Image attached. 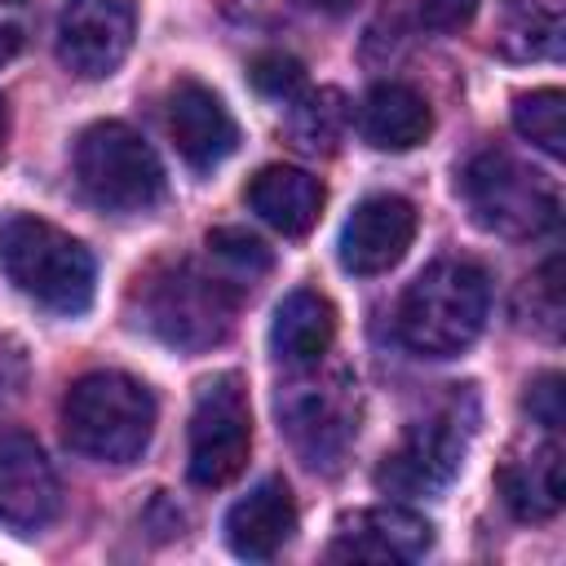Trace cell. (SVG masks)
<instances>
[{"label": "cell", "instance_id": "6da1fadb", "mask_svg": "<svg viewBox=\"0 0 566 566\" xmlns=\"http://www.w3.org/2000/svg\"><path fill=\"white\" fill-rule=\"evenodd\" d=\"M486 310L491 283L478 261H433L398 301V340L420 358H455L478 340Z\"/></svg>", "mask_w": 566, "mask_h": 566}, {"label": "cell", "instance_id": "7a4b0ae2", "mask_svg": "<svg viewBox=\"0 0 566 566\" xmlns=\"http://www.w3.org/2000/svg\"><path fill=\"white\" fill-rule=\"evenodd\" d=\"M62 433L97 464H133L155 433V398L128 371H88L66 389Z\"/></svg>", "mask_w": 566, "mask_h": 566}, {"label": "cell", "instance_id": "3957f363", "mask_svg": "<svg viewBox=\"0 0 566 566\" xmlns=\"http://www.w3.org/2000/svg\"><path fill=\"white\" fill-rule=\"evenodd\" d=\"M0 265L9 283L53 314H84L93 305V252L44 217H9L0 226Z\"/></svg>", "mask_w": 566, "mask_h": 566}, {"label": "cell", "instance_id": "277c9868", "mask_svg": "<svg viewBox=\"0 0 566 566\" xmlns=\"http://www.w3.org/2000/svg\"><path fill=\"white\" fill-rule=\"evenodd\" d=\"M234 305H239V287L226 274H208V270L181 261V265H168L146 279L142 327L155 332L172 349L199 354L230 336Z\"/></svg>", "mask_w": 566, "mask_h": 566}, {"label": "cell", "instance_id": "5b68a950", "mask_svg": "<svg viewBox=\"0 0 566 566\" xmlns=\"http://www.w3.org/2000/svg\"><path fill=\"white\" fill-rule=\"evenodd\" d=\"M75 181L106 212H146L164 195V164L142 133L102 119L75 142Z\"/></svg>", "mask_w": 566, "mask_h": 566}, {"label": "cell", "instance_id": "8992f818", "mask_svg": "<svg viewBox=\"0 0 566 566\" xmlns=\"http://www.w3.org/2000/svg\"><path fill=\"white\" fill-rule=\"evenodd\" d=\"M460 190L473 221L504 239H539L557 226V212H562L557 190L504 150L473 155L460 177Z\"/></svg>", "mask_w": 566, "mask_h": 566}, {"label": "cell", "instance_id": "52a82bcc", "mask_svg": "<svg viewBox=\"0 0 566 566\" xmlns=\"http://www.w3.org/2000/svg\"><path fill=\"white\" fill-rule=\"evenodd\" d=\"M279 420L305 464L336 469L358 433V385L345 371L314 376L301 367V376L279 389Z\"/></svg>", "mask_w": 566, "mask_h": 566}, {"label": "cell", "instance_id": "ba28073f", "mask_svg": "<svg viewBox=\"0 0 566 566\" xmlns=\"http://www.w3.org/2000/svg\"><path fill=\"white\" fill-rule=\"evenodd\" d=\"M252 451V411L248 389L234 371H221L199 385L190 411V460L186 473L195 486H226L243 473Z\"/></svg>", "mask_w": 566, "mask_h": 566}, {"label": "cell", "instance_id": "9c48e42d", "mask_svg": "<svg viewBox=\"0 0 566 566\" xmlns=\"http://www.w3.org/2000/svg\"><path fill=\"white\" fill-rule=\"evenodd\" d=\"M469 433H473V416L464 420L455 402L429 420H416L402 433V442L394 451H385V460L376 464V486L398 500H420V495L447 491L464 464Z\"/></svg>", "mask_w": 566, "mask_h": 566}, {"label": "cell", "instance_id": "30bf717a", "mask_svg": "<svg viewBox=\"0 0 566 566\" xmlns=\"http://www.w3.org/2000/svg\"><path fill=\"white\" fill-rule=\"evenodd\" d=\"M133 0H66L57 18V57L80 80H106L133 49Z\"/></svg>", "mask_w": 566, "mask_h": 566}, {"label": "cell", "instance_id": "8fae6325", "mask_svg": "<svg viewBox=\"0 0 566 566\" xmlns=\"http://www.w3.org/2000/svg\"><path fill=\"white\" fill-rule=\"evenodd\" d=\"M416 239V208L402 195H367L349 221L340 226L336 256L349 274H385L394 270Z\"/></svg>", "mask_w": 566, "mask_h": 566}, {"label": "cell", "instance_id": "7c38bea8", "mask_svg": "<svg viewBox=\"0 0 566 566\" xmlns=\"http://www.w3.org/2000/svg\"><path fill=\"white\" fill-rule=\"evenodd\" d=\"M57 513V473L40 442L22 429H0V522L31 535Z\"/></svg>", "mask_w": 566, "mask_h": 566}, {"label": "cell", "instance_id": "4fadbf2b", "mask_svg": "<svg viewBox=\"0 0 566 566\" xmlns=\"http://www.w3.org/2000/svg\"><path fill=\"white\" fill-rule=\"evenodd\" d=\"M433 544V526L402 509V504H376L345 517L327 544L332 562H416Z\"/></svg>", "mask_w": 566, "mask_h": 566}, {"label": "cell", "instance_id": "5bb4252c", "mask_svg": "<svg viewBox=\"0 0 566 566\" xmlns=\"http://www.w3.org/2000/svg\"><path fill=\"white\" fill-rule=\"evenodd\" d=\"M168 137L195 172H212L217 164H226L234 155L239 124L212 88H203L195 80H181L168 97Z\"/></svg>", "mask_w": 566, "mask_h": 566}, {"label": "cell", "instance_id": "9a60e30c", "mask_svg": "<svg viewBox=\"0 0 566 566\" xmlns=\"http://www.w3.org/2000/svg\"><path fill=\"white\" fill-rule=\"evenodd\" d=\"M296 531V504L283 478H261L226 513V544L243 562H270Z\"/></svg>", "mask_w": 566, "mask_h": 566}, {"label": "cell", "instance_id": "2e32d148", "mask_svg": "<svg viewBox=\"0 0 566 566\" xmlns=\"http://www.w3.org/2000/svg\"><path fill=\"white\" fill-rule=\"evenodd\" d=\"M336 340V305L314 292V287H296L274 305V323H270V349L283 367L301 371V367H318L323 354Z\"/></svg>", "mask_w": 566, "mask_h": 566}, {"label": "cell", "instance_id": "e0dca14e", "mask_svg": "<svg viewBox=\"0 0 566 566\" xmlns=\"http://www.w3.org/2000/svg\"><path fill=\"white\" fill-rule=\"evenodd\" d=\"M495 486H500L513 517H522V522L553 517L566 500V460H562L557 438L535 442L526 455L504 460L500 473H495Z\"/></svg>", "mask_w": 566, "mask_h": 566}, {"label": "cell", "instance_id": "ac0fdd59", "mask_svg": "<svg viewBox=\"0 0 566 566\" xmlns=\"http://www.w3.org/2000/svg\"><path fill=\"white\" fill-rule=\"evenodd\" d=\"M429 128H433L429 102L411 84H398V80L371 84L358 106V137L371 150H389V155L416 150L429 137Z\"/></svg>", "mask_w": 566, "mask_h": 566}, {"label": "cell", "instance_id": "d6986e66", "mask_svg": "<svg viewBox=\"0 0 566 566\" xmlns=\"http://www.w3.org/2000/svg\"><path fill=\"white\" fill-rule=\"evenodd\" d=\"M248 208L274 226L287 239H301L314 230L318 212H323V186L318 177H310L305 168L292 164H265L252 181H248Z\"/></svg>", "mask_w": 566, "mask_h": 566}, {"label": "cell", "instance_id": "ffe728a7", "mask_svg": "<svg viewBox=\"0 0 566 566\" xmlns=\"http://www.w3.org/2000/svg\"><path fill=\"white\" fill-rule=\"evenodd\" d=\"M495 53L509 62L562 57V18L539 0H500L495 9Z\"/></svg>", "mask_w": 566, "mask_h": 566}, {"label": "cell", "instance_id": "44dd1931", "mask_svg": "<svg viewBox=\"0 0 566 566\" xmlns=\"http://www.w3.org/2000/svg\"><path fill=\"white\" fill-rule=\"evenodd\" d=\"M345 128H349V106H345V93L336 88L296 93L287 102V137L305 155H332Z\"/></svg>", "mask_w": 566, "mask_h": 566}, {"label": "cell", "instance_id": "7402d4cb", "mask_svg": "<svg viewBox=\"0 0 566 566\" xmlns=\"http://www.w3.org/2000/svg\"><path fill=\"white\" fill-rule=\"evenodd\" d=\"M513 128L548 159L566 155V97L562 88H535L513 102Z\"/></svg>", "mask_w": 566, "mask_h": 566}, {"label": "cell", "instance_id": "603a6c76", "mask_svg": "<svg viewBox=\"0 0 566 566\" xmlns=\"http://www.w3.org/2000/svg\"><path fill=\"white\" fill-rule=\"evenodd\" d=\"M208 252H212V261L221 265V274H226L234 287H243V283H252L256 274L270 270V248H265L261 239H252L248 230H234V226L212 230V234H208Z\"/></svg>", "mask_w": 566, "mask_h": 566}, {"label": "cell", "instance_id": "cb8c5ba5", "mask_svg": "<svg viewBox=\"0 0 566 566\" xmlns=\"http://www.w3.org/2000/svg\"><path fill=\"white\" fill-rule=\"evenodd\" d=\"M248 80H252V88H256L261 97L283 102V106H287L296 93H305V66H301L292 53H279V49L256 53V57L248 62Z\"/></svg>", "mask_w": 566, "mask_h": 566}, {"label": "cell", "instance_id": "d4e9b609", "mask_svg": "<svg viewBox=\"0 0 566 566\" xmlns=\"http://www.w3.org/2000/svg\"><path fill=\"white\" fill-rule=\"evenodd\" d=\"M557 274H562V261L553 256L531 279V323H539L548 336H557V327H562V283H557Z\"/></svg>", "mask_w": 566, "mask_h": 566}, {"label": "cell", "instance_id": "484cf974", "mask_svg": "<svg viewBox=\"0 0 566 566\" xmlns=\"http://www.w3.org/2000/svg\"><path fill=\"white\" fill-rule=\"evenodd\" d=\"M526 407H531V420H535V424H544L548 433H557V429H562V376H557V371H544V376L531 385Z\"/></svg>", "mask_w": 566, "mask_h": 566}, {"label": "cell", "instance_id": "4316f807", "mask_svg": "<svg viewBox=\"0 0 566 566\" xmlns=\"http://www.w3.org/2000/svg\"><path fill=\"white\" fill-rule=\"evenodd\" d=\"M473 13H478V0H424L420 4V18L433 31H460L473 22Z\"/></svg>", "mask_w": 566, "mask_h": 566}, {"label": "cell", "instance_id": "83f0119b", "mask_svg": "<svg viewBox=\"0 0 566 566\" xmlns=\"http://www.w3.org/2000/svg\"><path fill=\"white\" fill-rule=\"evenodd\" d=\"M22 49V31L18 27H0V66Z\"/></svg>", "mask_w": 566, "mask_h": 566}, {"label": "cell", "instance_id": "f1b7e54d", "mask_svg": "<svg viewBox=\"0 0 566 566\" xmlns=\"http://www.w3.org/2000/svg\"><path fill=\"white\" fill-rule=\"evenodd\" d=\"M305 4L318 9V13H332V18H336V13H349L358 0H305Z\"/></svg>", "mask_w": 566, "mask_h": 566}, {"label": "cell", "instance_id": "f546056e", "mask_svg": "<svg viewBox=\"0 0 566 566\" xmlns=\"http://www.w3.org/2000/svg\"><path fill=\"white\" fill-rule=\"evenodd\" d=\"M4 137H9V106L0 97V159H4Z\"/></svg>", "mask_w": 566, "mask_h": 566}, {"label": "cell", "instance_id": "4dcf8cb0", "mask_svg": "<svg viewBox=\"0 0 566 566\" xmlns=\"http://www.w3.org/2000/svg\"><path fill=\"white\" fill-rule=\"evenodd\" d=\"M0 4H18V0H0Z\"/></svg>", "mask_w": 566, "mask_h": 566}]
</instances>
